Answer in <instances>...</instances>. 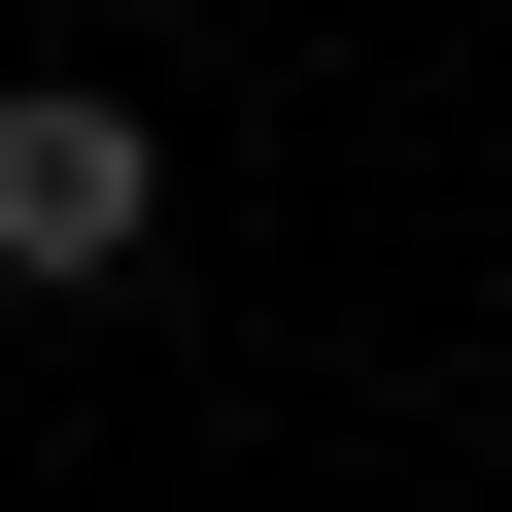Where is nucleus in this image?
Listing matches in <instances>:
<instances>
[{"label": "nucleus", "mask_w": 512, "mask_h": 512, "mask_svg": "<svg viewBox=\"0 0 512 512\" xmlns=\"http://www.w3.org/2000/svg\"><path fill=\"white\" fill-rule=\"evenodd\" d=\"M137 239H171V137H137L103 69H35V103H0V274H35V308H103Z\"/></svg>", "instance_id": "f257e3e1"}]
</instances>
